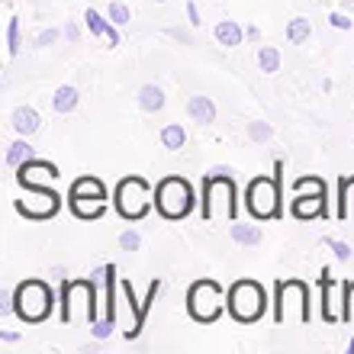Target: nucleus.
<instances>
[{"mask_svg":"<svg viewBox=\"0 0 354 354\" xmlns=\"http://www.w3.org/2000/svg\"><path fill=\"white\" fill-rule=\"evenodd\" d=\"M200 216H203V223H213V219H229V223H235V216H239L235 177H229L225 171H213L209 177H203Z\"/></svg>","mask_w":354,"mask_h":354,"instance_id":"nucleus-1","label":"nucleus"},{"mask_svg":"<svg viewBox=\"0 0 354 354\" xmlns=\"http://www.w3.org/2000/svg\"><path fill=\"white\" fill-rule=\"evenodd\" d=\"M55 306H58L55 290L48 287L46 280L29 277V280H23V283H17V290H13V316H17L19 322H26V326L46 322Z\"/></svg>","mask_w":354,"mask_h":354,"instance_id":"nucleus-2","label":"nucleus"},{"mask_svg":"<svg viewBox=\"0 0 354 354\" xmlns=\"http://www.w3.org/2000/svg\"><path fill=\"white\" fill-rule=\"evenodd\" d=\"M58 316L65 326H71L75 319H87L97 322V280H65L62 293H58Z\"/></svg>","mask_w":354,"mask_h":354,"instance_id":"nucleus-3","label":"nucleus"},{"mask_svg":"<svg viewBox=\"0 0 354 354\" xmlns=\"http://www.w3.org/2000/svg\"><path fill=\"white\" fill-rule=\"evenodd\" d=\"M225 309H229V316L235 322H242V326H252L258 319L268 313V293L258 280L245 277V280H235L232 287H229V297H225Z\"/></svg>","mask_w":354,"mask_h":354,"instance_id":"nucleus-4","label":"nucleus"},{"mask_svg":"<svg viewBox=\"0 0 354 354\" xmlns=\"http://www.w3.org/2000/svg\"><path fill=\"white\" fill-rule=\"evenodd\" d=\"M290 319H293V322H303V326L313 319L309 287L303 280H277V283H274V322H277V326H287Z\"/></svg>","mask_w":354,"mask_h":354,"instance_id":"nucleus-5","label":"nucleus"},{"mask_svg":"<svg viewBox=\"0 0 354 354\" xmlns=\"http://www.w3.org/2000/svg\"><path fill=\"white\" fill-rule=\"evenodd\" d=\"M194 187L187 177L168 174L155 184V209H158L165 219H187L190 209H194Z\"/></svg>","mask_w":354,"mask_h":354,"instance_id":"nucleus-6","label":"nucleus"},{"mask_svg":"<svg viewBox=\"0 0 354 354\" xmlns=\"http://www.w3.org/2000/svg\"><path fill=\"white\" fill-rule=\"evenodd\" d=\"M113 203H116V213L126 219V223H139L142 216H149L151 203H155V194H151V184L145 177H122L116 184V194H113Z\"/></svg>","mask_w":354,"mask_h":354,"instance_id":"nucleus-7","label":"nucleus"},{"mask_svg":"<svg viewBox=\"0 0 354 354\" xmlns=\"http://www.w3.org/2000/svg\"><path fill=\"white\" fill-rule=\"evenodd\" d=\"M245 209L252 213V219L268 223V219H280V180L268 174H258L245 190Z\"/></svg>","mask_w":354,"mask_h":354,"instance_id":"nucleus-8","label":"nucleus"},{"mask_svg":"<svg viewBox=\"0 0 354 354\" xmlns=\"http://www.w3.org/2000/svg\"><path fill=\"white\" fill-rule=\"evenodd\" d=\"M187 313L194 322L209 326L223 316V287L216 280H196L187 290Z\"/></svg>","mask_w":354,"mask_h":354,"instance_id":"nucleus-9","label":"nucleus"},{"mask_svg":"<svg viewBox=\"0 0 354 354\" xmlns=\"http://www.w3.org/2000/svg\"><path fill=\"white\" fill-rule=\"evenodd\" d=\"M13 206H17L19 216L42 223V219H52V216L62 209V196H58L52 187H29V196L17 200Z\"/></svg>","mask_w":354,"mask_h":354,"instance_id":"nucleus-10","label":"nucleus"},{"mask_svg":"<svg viewBox=\"0 0 354 354\" xmlns=\"http://www.w3.org/2000/svg\"><path fill=\"white\" fill-rule=\"evenodd\" d=\"M100 277H103V319H97L91 328L97 342L110 338L113 328H116V264L100 268Z\"/></svg>","mask_w":354,"mask_h":354,"instance_id":"nucleus-11","label":"nucleus"},{"mask_svg":"<svg viewBox=\"0 0 354 354\" xmlns=\"http://www.w3.org/2000/svg\"><path fill=\"white\" fill-rule=\"evenodd\" d=\"M120 287H122V293H126V299H129V306H132V313H136V319H132V328H126V338H139L142 335V328H145V319H149V309H151V303H155V297H158V290H161V280L155 277L149 283V293H145V299H136V290H132V283L129 280H120Z\"/></svg>","mask_w":354,"mask_h":354,"instance_id":"nucleus-12","label":"nucleus"},{"mask_svg":"<svg viewBox=\"0 0 354 354\" xmlns=\"http://www.w3.org/2000/svg\"><path fill=\"white\" fill-rule=\"evenodd\" d=\"M319 306H322V322H328V326L342 322V283L332 280L328 268H322V274H319Z\"/></svg>","mask_w":354,"mask_h":354,"instance_id":"nucleus-13","label":"nucleus"},{"mask_svg":"<svg viewBox=\"0 0 354 354\" xmlns=\"http://www.w3.org/2000/svg\"><path fill=\"white\" fill-rule=\"evenodd\" d=\"M55 177H58V168L52 161H42V158H29L26 165L17 168V184L23 187V190H29V187H46V184H52Z\"/></svg>","mask_w":354,"mask_h":354,"instance_id":"nucleus-14","label":"nucleus"},{"mask_svg":"<svg viewBox=\"0 0 354 354\" xmlns=\"http://www.w3.org/2000/svg\"><path fill=\"white\" fill-rule=\"evenodd\" d=\"M290 216L293 219H319V216H328V196L326 194H293V203H290Z\"/></svg>","mask_w":354,"mask_h":354,"instance_id":"nucleus-15","label":"nucleus"},{"mask_svg":"<svg viewBox=\"0 0 354 354\" xmlns=\"http://www.w3.org/2000/svg\"><path fill=\"white\" fill-rule=\"evenodd\" d=\"M84 23H87V29H91L97 39H106V46L110 48H116L120 46V32H116V23H113L110 17H103L100 10H84Z\"/></svg>","mask_w":354,"mask_h":354,"instance_id":"nucleus-16","label":"nucleus"},{"mask_svg":"<svg viewBox=\"0 0 354 354\" xmlns=\"http://www.w3.org/2000/svg\"><path fill=\"white\" fill-rule=\"evenodd\" d=\"M106 203H110V200H100V196H68L71 213H75L77 219H84V223L100 219V216L106 213Z\"/></svg>","mask_w":354,"mask_h":354,"instance_id":"nucleus-17","label":"nucleus"},{"mask_svg":"<svg viewBox=\"0 0 354 354\" xmlns=\"http://www.w3.org/2000/svg\"><path fill=\"white\" fill-rule=\"evenodd\" d=\"M187 116L200 126H213L216 122V103L213 97H206V93H194L190 100H187Z\"/></svg>","mask_w":354,"mask_h":354,"instance_id":"nucleus-18","label":"nucleus"},{"mask_svg":"<svg viewBox=\"0 0 354 354\" xmlns=\"http://www.w3.org/2000/svg\"><path fill=\"white\" fill-rule=\"evenodd\" d=\"M213 36H216V42H219V46L235 48V46H242V42H245V29L239 26L235 19H219V23H216V29H213Z\"/></svg>","mask_w":354,"mask_h":354,"instance_id":"nucleus-19","label":"nucleus"},{"mask_svg":"<svg viewBox=\"0 0 354 354\" xmlns=\"http://www.w3.org/2000/svg\"><path fill=\"white\" fill-rule=\"evenodd\" d=\"M10 120H13V129H17L19 136H32V132H39V126H42V116H39L32 106H17Z\"/></svg>","mask_w":354,"mask_h":354,"instance_id":"nucleus-20","label":"nucleus"},{"mask_svg":"<svg viewBox=\"0 0 354 354\" xmlns=\"http://www.w3.org/2000/svg\"><path fill=\"white\" fill-rule=\"evenodd\" d=\"M77 103H81V93H77L75 84H62L55 93H52V110L55 113H75L77 110Z\"/></svg>","mask_w":354,"mask_h":354,"instance_id":"nucleus-21","label":"nucleus"},{"mask_svg":"<svg viewBox=\"0 0 354 354\" xmlns=\"http://www.w3.org/2000/svg\"><path fill=\"white\" fill-rule=\"evenodd\" d=\"M68 196H100V200H106V187H103L100 177H77L75 184H71V190H68Z\"/></svg>","mask_w":354,"mask_h":354,"instance_id":"nucleus-22","label":"nucleus"},{"mask_svg":"<svg viewBox=\"0 0 354 354\" xmlns=\"http://www.w3.org/2000/svg\"><path fill=\"white\" fill-rule=\"evenodd\" d=\"M139 106L145 113H158L165 110V91L158 84H142L139 87Z\"/></svg>","mask_w":354,"mask_h":354,"instance_id":"nucleus-23","label":"nucleus"},{"mask_svg":"<svg viewBox=\"0 0 354 354\" xmlns=\"http://www.w3.org/2000/svg\"><path fill=\"white\" fill-rule=\"evenodd\" d=\"M232 242L245 245V248H258L261 245V229L248 223H232Z\"/></svg>","mask_w":354,"mask_h":354,"instance_id":"nucleus-24","label":"nucleus"},{"mask_svg":"<svg viewBox=\"0 0 354 354\" xmlns=\"http://www.w3.org/2000/svg\"><path fill=\"white\" fill-rule=\"evenodd\" d=\"M161 145L168 151H180L187 145V129L180 122H168V126L161 129Z\"/></svg>","mask_w":354,"mask_h":354,"instance_id":"nucleus-25","label":"nucleus"},{"mask_svg":"<svg viewBox=\"0 0 354 354\" xmlns=\"http://www.w3.org/2000/svg\"><path fill=\"white\" fill-rule=\"evenodd\" d=\"M309 36H313V23H309L306 17H293L287 26V42L290 46H303V42H309Z\"/></svg>","mask_w":354,"mask_h":354,"instance_id":"nucleus-26","label":"nucleus"},{"mask_svg":"<svg viewBox=\"0 0 354 354\" xmlns=\"http://www.w3.org/2000/svg\"><path fill=\"white\" fill-rule=\"evenodd\" d=\"M29 158H36V155H32V145L26 142V136H23V139H17L7 149V168H13V171H17L19 165H26Z\"/></svg>","mask_w":354,"mask_h":354,"instance_id":"nucleus-27","label":"nucleus"},{"mask_svg":"<svg viewBox=\"0 0 354 354\" xmlns=\"http://www.w3.org/2000/svg\"><path fill=\"white\" fill-rule=\"evenodd\" d=\"M258 71H264V75H277L280 71V48L277 46L258 48Z\"/></svg>","mask_w":354,"mask_h":354,"instance_id":"nucleus-28","label":"nucleus"},{"mask_svg":"<svg viewBox=\"0 0 354 354\" xmlns=\"http://www.w3.org/2000/svg\"><path fill=\"white\" fill-rule=\"evenodd\" d=\"M293 194H326L328 196V187L322 177H297L293 180Z\"/></svg>","mask_w":354,"mask_h":354,"instance_id":"nucleus-29","label":"nucleus"},{"mask_svg":"<svg viewBox=\"0 0 354 354\" xmlns=\"http://www.w3.org/2000/svg\"><path fill=\"white\" fill-rule=\"evenodd\" d=\"M106 17H110L113 23H116V26H126V23H129V19H132V10L126 7L122 0H113L110 7H106Z\"/></svg>","mask_w":354,"mask_h":354,"instance_id":"nucleus-30","label":"nucleus"},{"mask_svg":"<svg viewBox=\"0 0 354 354\" xmlns=\"http://www.w3.org/2000/svg\"><path fill=\"white\" fill-rule=\"evenodd\" d=\"M351 309H354V280L342 283V322H351Z\"/></svg>","mask_w":354,"mask_h":354,"instance_id":"nucleus-31","label":"nucleus"},{"mask_svg":"<svg viewBox=\"0 0 354 354\" xmlns=\"http://www.w3.org/2000/svg\"><path fill=\"white\" fill-rule=\"evenodd\" d=\"M19 46H23V39H19V17H10V23H7V52L10 55H17Z\"/></svg>","mask_w":354,"mask_h":354,"instance_id":"nucleus-32","label":"nucleus"},{"mask_svg":"<svg viewBox=\"0 0 354 354\" xmlns=\"http://www.w3.org/2000/svg\"><path fill=\"white\" fill-rule=\"evenodd\" d=\"M270 136H274V126H270V122H261V120L248 122V139L252 142H268Z\"/></svg>","mask_w":354,"mask_h":354,"instance_id":"nucleus-33","label":"nucleus"},{"mask_svg":"<svg viewBox=\"0 0 354 354\" xmlns=\"http://www.w3.org/2000/svg\"><path fill=\"white\" fill-rule=\"evenodd\" d=\"M120 248H122V252H139V248H142V235L136 232V229H126V232L120 235Z\"/></svg>","mask_w":354,"mask_h":354,"instance_id":"nucleus-34","label":"nucleus"},{"mask_svg":"<svg viewBox=\"0 0 354 354\" xmlns=\"http://www.w3.org/2000/svg\"><path fill=\"white\" fill-rule=\"evenodd\" d=\"M58 36H62L58 29H42V32H39V36H36V46H39V48L55 46V42H58Z\"/></svg>","mask_w":354,"mask_h":354,"instance_id":"nucleus-35","label":"nucleus"},{"mask_svg":"<svg viewBox=\"0 0 354 354\" xmlns=\"http://www.w3.org/2000/svg\"><path fill=\"white\" fill-rule=\"evenodd\" d=\"M332 252H335V258L342 264L351 261V245H348V242H332Z\"/></svg>","mask_w":354,"mask_h":354,"instance_id":"nucleus-36","label":"nucleus"},{"mask_svg":"<svg viewBox=\"0 0 354 354\" xmlns=\"http://www.w3.org/2000/svg\"><path fill=\"white\" fill-rule=\"evenodd\" d=\"M13 313V290H3L0 293V316H10Z\"/></svg>","mask_w":354,"mask_h":354,"instance_id":"nucleus-37","label":"nucleus"},{"mask_svg":"<svg viewBox=\"0 0 354 354\" xmlns=\"http://www.w3.org/2000/svg\"><path fill=\"white\" fill-rule=\"evenodd\" d=\"M328 26L332 29H351V17H345V13H332V17H328Z\"/></svg>","mask_w":354,"mask_h":354,"instance_id":"nucleus-38","label":"nucleus"},{"mask_svg":"<svg viewBox=\"0 0 354 354\" xmlns=\"http://www.w3.org/2000/svg\"><path fill=\"white\" fill-rule=\"evenodd\" d=\"M187 23H190V26H200V23H203V19H200V7H196L194 0H187Z\"/></svg>","mask_w":354,"mask_h":354,"instance_id":"nucleus-39","label":"nucleus"},{"mask_svg":"<svg viewBox=\"0 0 354 354\" xmlns=\"http://www.w3.org/2000/svg\"><path fill=\"white\" fill-rule=\"evenodd\" d=\"M65 39H68V42H77V39H81V29H77V23H68V26H65Z\"/></svg>","mask_w":354,"mask_h":354,"instance_id":"nucleus-40","label":"nucleus"},{"mask_svg":"<svg viewBox=\"0 0 354 354\" xmlns=\"http://www.w3.org/2000/svg\"><path fill=\"white\" fill-rule=\"evenodd\" d=\"M245 39H248V42H258V39H261V29H258V26H248V29H245Z\"/></svg>","mask_w":354,"mask_h":354,"instance_id":"nucleus-41","label":"nucleus"},{"mask_svg":"<svg viewBox=\"0 0 354 354\" xmlns=\"http://www.w3.org/2000/svg\"><path fill=\"white\" fill-rule=\"evenodd\" d=\"M19 338V332H0V342H7V345H13Z\"/></svg>","mask_w":354,"mask_h":354,"instance_id":"nucleus-42","label":"nucleus"},{"mask_svg":"<svg viewBox=\"0 0 354 354\" xmlns=\"http://www.w3.org/2000/svg\"><path fill=\"white\" fill-rule=\"evenodd\" d=\"M155 3H168V0H155Z\"/></svg>","mask_w":354,"mask_h":354,"instance_id":"nucleus-43","label":"nucleus"}]
</instances>
